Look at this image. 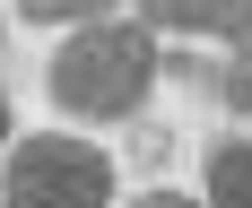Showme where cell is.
Returning <instances> with one entry per match:
<instances>
[{
	"mask_svg": "<svg viewBox=\"0 0 252 208\" xmlns=\"http://www.w3.org/2000/svg\"><path fill=\"white\" fill-rule=\"evenodd\" d=\"M148 78H157L148 26H87V35H70L61 61H52V96L70 104L78 122H122L130 104L148 96Z\"/></svg>",
	"mask_w": 252,
	"mask_h": 208,
	"instance_id": "1",
	"label": "cell"
},
{
	"mask_svg": "<svg viewBox=\"0 0 252 208\" xmlns=\"http://www.w3.org/2000/svg\"><path fill=\"white\" fill-rule=\"evenodd\" d=\"M113 200V165H104V148H87V139H26L18 156H9V208H104Z\"/></svg>",
	"mask_w": 252,
	"mask_h": 208,
	"instance_id": "2",
	"label": "cell"
},
{
	"mask_svg": "<svg viewBox=\"0 0 252 208\" xmlns=\"http://www.w3.org/2000/svg\"><path fill=\"white\" fill-rule=\"evenodd\" d=\"M209 208H252V148L244 139H226L209 156Z\"/></svg>",
	"mask_w": 252,
	"mask_h": 208,
	"instance_id": "4",
	"label": "cell"
},
{
	"mask_svg": "<svg viewBox=\"0 0 252 208\" xmlns=\"http://www.w3.org/2000/svg\"><path fill=\"white\" fill-rule=\"evenodd\" d=\"M235 104H252V70H235Z\"/></svg>",
	"mask_w": 252,
	"mask_h": 208,
	"instance_id": "7",
	"label": "cell"
},
{
	"mask_svg": "<svg viewBox=\"0 0 252 208\" xmlns=\"http://www.w3.org/2000/svg\"><path fill=\"white\" fill-rule=\"evenodd\" d=\"M148 26H183V35H226L252 61V0H148Z\"/></svg>",
	"mask_w": 252,
	"mask_h": 208,
	"instance_id": "3",
	"label": "cell"
},
{
	"mask_svg": "<svg viewBox=\"0 0 252 208\" xmlns=\"http://www.w3.org/2000/svg\"><path fill=\"white\" fill-rule=\"evenodd\" d=\"M0 130H9V104H0Z\"/></svg>",
	"mask_w": 252,
	"mask_h": 208,
	"instance_id": "8",
	"label": "cell"
},
{
	"mask_svg": "<svg viewBox=\"0 0 252 208\" xmlns=\"http://www.w3.org/2000/svg\"><path fill=\"white\" fill-rule=\"evenodd\" d=\"M113 0H26V18H104Z\"/></svg>",
	"mask_w": 252,
	"mask_h": 208,
	"instance_id": "5",
	"label": "cell"
},
{
	"mask_svg": "<svg viewBox=\"0 0 252 208\" xmlns=\"http://www.w3.org/2000/svg\"><path fill=\"white\" fill-rule=\"evenodd\" d=\"M130 208H191V200H174V191H148V200H130Z\"/></svg>",
	"mask_w": 252,
	"mask_h": 208,
	"instance_id": "6",
	"label": "cell"
}]
</instances>
